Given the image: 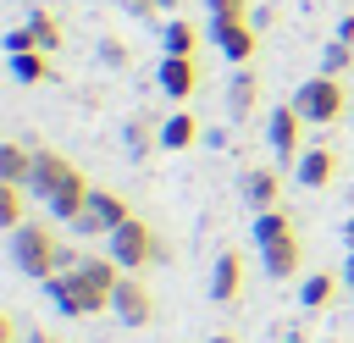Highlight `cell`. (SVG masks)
Returning <instances> with one entry per match:
<instances>
[{
    "label": "cell",
    "mask_w": 354,
    "mask_h": 343,
    "mask_svg": "<svg viewBox=\"0 0 354 343\" xmlns=\"http://www.w3.org/2000/svg\"><path fill=\"white\" fill-rule=\"evenodd\" d=\"M332 39H343V44H354V11H348V17H337V33H332Z\"/></svg>",
    "instance_id": "30"
},
{
    "label": "cell",
    "mask_w": 354,
    "mask_h": 343,
    "mask_svg": "<svg viewBox=\"0 0 354 343\" xmlns=\"http://www.w3.org/2000/svg\"><path fill=\"white\" fill-rule=\"evenodd\" d=\"M88 177L61 155V149H39V160H33V183H28V194L55 216V221H66L72 227V216L83 210V199H88Z\"/></svg>",
    "instance_id": "1"
},
{
    "label": "cell",
    "mask_w": 354,
    "mask_h": 343,
    "mask_svg": "<svg viewBox=\"0 0 354 343\" xmlns=\"http://www.w3.org/2000/svg\"><path fill=\"white\" fill-rule=\"evenodd\" d=\"M205 343H238V337H232V332H210Z\"/></svg>",
    "instance_id": "33"
},
{
    "label": "cell",
    "mask_w": 354,
    "mask_h": 343,
    "mask_svg": "<svg viewBox=\"0 0 354 343\" xmlns=\"http://www.w3.org/2000/svg\"><path fill=\"white\" fill-rule=\"evenodd\" d=\"M28 33H33V44H39V50H50V55L66 44V33H61V22H55L50 11H33V17H28Z\"/></svg>",
    "instance_id": "24"
},
{
    "label": "cell",
    "mask_w": 354,
    "mask_h": 343,
    "mask_svg": "<svg viewBox=\"0 0 354 343\" xmlns=\"http://www.w3.org/2000/svg\"><path fill=\"white\" fill-rule=\"evenodd\" d=\"M22 221H28V188L0 183V227H6V232H17Z\"/></svg>",
    "instance_id": "23"
},
{
    "label": "cell",
    "mask_w": 354,
    "mask_h": 343,
    "mask_svg": "<svg viewBox=\"0 0 354 343\" xmlns=\"http://www.w3.org/2000/svg\"><path fill=\"white\" fill-rule=\"evenodd\" d=\"M210 39H216V50H221L227 61H238V66H249L254 50H260V28H254V22H221V28H210Z\"/></svg>",
    "instance_id": "12"
},
{
    "label": "cell",
    "mask_w": 354,
    "mask_h": 343,
    "mask_svg": "<svg viewBox=\"0 0 354 343\" xmlns=\"http://www.w3.org/2000/svg\"><path fill=\"white\" fill-rule=\"evenodd\" d=\"M254 105H260V72H254V66H238L232 83H227V111H232L238 122H249Z\"/></svg>",
    "instance_id": "15"
},
{
    "label": "cell",
    "mask_w": 354,
    "mask_h": 343,
    "mask_svg": "<svg viewBox=\"0 0 354 343\" xmlns=\"http://www.w3.org/2000/svg\"><path fill=\"white\" fill-rule=\"evenodd\" d=\"M343 282H354V249H348V260H343Z\"/></svg>",
    "instance_id": "35"
},
{
    "label": "cell",
    "mask_w": 354,
    "mask_h": 343,
    "mask_svg": "<svg viewBox=\"0 0 354 343\" xmlns=\"http://www.w3.org/2000/svg\"><path fill=\"white\" fill-rule=\"evenodd\" d=\"M61 238L44 227V221H22L17 232H11V260H17V271L22 277H33V282H50L55 271H61Z\"/></svg>",
    "instance_id": "3"
},
{
    "label": "cell",
    "mask_w": 354,
    "mask_h": 343,
    "mask_svg": "<svg viewBox=\"0 0 354 343\" xmlns=\"http://www.w3.org/2000/svg\"><path fill=\"white\" fill-rule=\"evenodd\" d=\"M122 138H127V155H138V160H144V155H155V149H160V122H155V116H133Z\"/></svg>",
    "instance_id": "21"
},
{
    "label": "cell",
    "mask_w": 354,
    "mask_h": 343,
    "mask_svg": "<svg viewBox=\"0 0 354 343\" xmlns=\"http://www.w3.org/2000/svg\"><path fill=\"white\" fill-rule=\"evenodd\" d=\"M343 238H348V249H354V210H348V221H343Z\"/></svg>",
    "instance_id": "34"
},
{
    "label": "cell",
    "mask_w": 354,
    "mask_h": 343,
    "mask_svg": "<svg viewBox=\"0 0 354 343\" xmlns=\"http://www.w3.org/2000/svg\"><path fill=\"white\" fill-rule=\"evenodd\" d=\"M194 144H199V122L188 111H171L160 122V149H194Z\"/></svg>",
    "instance_id": "19"
},
{
    "label": "cell",
    "mask_w": 354,
    "mask_h": 343,
    "mask_svg": "<svg viewBox=\"0 0 354 343\" xmlns=\"http://www.w3.org/2000/svg\"><path fill=\"white\" fill-rule=\"evenodd\" d=\"M33 160H39V149H28V144H0V183H17V188H28L33 183Z\"/></svg>",
    "instance_id": "16"
},
{
    "label": "cell",
    "mask_w": 354,
    "mask_h": 343,
    "mask_svg": "<svg viewBox=\"0 0 354 343\" xmlns=\"http://www.w3.org/2000/svg\"><path fill=\"white\" fill-rule=\"evenodd\" d=\"M266 149L282 160V166H293L299 155H304V116H299V105L288 100V105H277L271 116H266Z\"/></svg>",
    "instance_id": "8"
},
{
    "label": "cell",
    "mask_w": 354,
    "mask_h": 343,
    "mask_svg": "<svg viewBox=\"0 0 354 343\" xmlns=\"http://www.w3.org/2000/svg\"><path fill=\"white\" fill-rule=\"evenodd\" d=\"M111 310L122 315V326H149V321H155V293H149V282H138V271H122Z\"/></svg>",
    "instance_id": "9"
},
{
    "label": "cell",
    "mask_w": 354,
    "mask_h": 343,
    "mask_svg": "<svg viewBox=\"0 0 354 343\" xmlns=\"http://www.w3.org/2000/svg\"><path fill=\"white\" fill-rule=\"evenodd\" d=\"M105 254L122 266V271H144V266H160V260H171V249L160 243V232L149 227V221H138V216H127L111 238H105Z\"/></svg>",
    "instance_id": "4"
},
{
    "label": "cell",
    "mask_w": 354,
    "mask_h": 343,
    "mask_svg": "<svg viewBox=\"0 0 354 343\" xmlns=\"http://www.w3.org/2000/svg\"><path fill=\"white\" fill-rule=\"evenodd\" d=\"M127 216H133V205H127L122 188H88L83 210L72 216V232H77V238H111Z\"/></svg>",
    "instance_id": "6"
},
{
    "label": "cell",
    "mask_w": 354,
    "mask_h": 343,
    "mask_svg": "<svg viewBox=\"0 0 354 343\" xmlns=\"http://www.w3.org/2000/svg\"><path fill=\"white\" fill-rule=\"evenodd\" d=\"M210 299H216V304H238V299H243V254H238V249H221V254H216Z\"/></svg>",
    "instance_id": "13"
},
{
    "label": "cell",
    "mask_w": 354,
    "mask_h": 343,
    "mask_svg": "<svg viewBox=\"0 0 354 343\" xmlns=\"http://www.w3.org/2000/svg\"><path fill=\"white\" fill-rule=\"evenodd\" d=\"M0 343H17V315H0Z\"/></svg>",
    "instance_id": "31"
},
{
    "label": "cell",
    "mask_w": 354,
    "mask_h": 343,
    "mask_svg": "<svg viewBox=\"0 0 354 343\" xmlns=\"http://www.w3.org/2000/svg\"><path fill=\"white\" fill-rule=\"evenodd\" d=\"M254 243H260V266H266V277H277V282L299 277L304 249H299V227H293V216H288L282 205L254 216Z\"/></svg>",
    "instance_id": "2"
},
{
    "label": "cell",
    "mask_w": 354,
    "mask_h": 343,
    "mask_svg": "<svg viewBox=\"0 0 354 343\" xmlns=\"http://www.w3.org/2000/svg\"><path fill=\"white\" fill-rule=\"evenodd\" d=\"M22 50H39V44H33V33H28V22L6 33V55H22Z\"/></svg>",
    "instance_id": "28"
},
{
    "label": "cell",
    "mask_w": 354,
    "mask_h": 343,
    "mask_svg": "<svg viewBox=\"0 0 354 343\" xmlns=\"http://www.w3.org/2000/svg\"><path fill=\"white\" fill-rule=\"evenodd\" d=\"M100 61H105V66H116V72H122V66H127V44H122V39H116V33H105V39H100Z\"/></svg>",
    "instance_id": "27"
},
{
    "label": "cell",
    "mask_w": 354,
    "mask_h": 343,
    "mask_svg": "<svg viewBox=\"0 0 354 343\" xmlns=\"http://www.w3.org/2000/svg\"><path fill=\"white\" fill-rule=\"evenodd\" d=\"M288 343H304V332H288Z\"/></svg>",
    "instance_id": "37"
},
{
    "label": "cell",
    "mask_w": 354,
    "mask_h": 343,
    "mask_svg": "<svg viewBox=\"0 0 354 343\" xmlns=\"http://www.w3.org/2000/svg\"><path fill=\"white\" fill-rule=\"evenodd\" d=\"M160 11H177V0H160Z\"/></svg>",
    "instance_id": "36"
},
{
    "label": "cell",
    "mask_w": 354,
    "mask_h": 343,
    "mask_svg": "<svg viewBox=\"0 0 354 343\" xmlns=\"http://www.w3.org/2000/svg\"><path fill=\"white\" fill-rule=\"evenodd\" d=\"M337 288H343L337 271H310V282H299V304H304V310H326V304L337 299Z\"/></svg>",
    "instance_id": "17"
},
{
    "label": "cell",
    "mask_w": 354,
    "mask_h": 343,
    "mask_svg": "<svg viewBox=\"0 0 354 343\" xmlns=\"http://www.w3.org/2000/svg\"><path fill=\"white\" fill-rule=\"evenodd\" d=\"M122 6H127L133 22H155V17H160V0H122Z\"/></svg>",
    "instance_id": "29"
},
{
    "label": "cell",
    "mask_w": 354,
    "mask_h": 343,
    "mask_svg": "<svg viewBox=\"0 0 354 343\" xmlns=\"http://www.w3.org/2000/svg\"><path fill=\"white\" fill-rule=\"evenodd\" d=\"M293 177H299L304 188H326V183L337 177V149H332V144H310V149L293 160Z\"/></svg>",
    "instance_id": "14"
},
{
    "label": "cell",
    "mask_w": 354,
    "mask_h": 343,
    "mask_svg": "<svg viewBox=\"0 0 354 343\" xmlns=\"http://www.w3.org/2000/svg\"><path fill=\"white\" fill-rule=\"evenodd\" d=\"M11 77H17V83H50V77H55L50 50H22V55H11Z\"/></svg>",
    "instance_id": "20"
},
{
    "label": "cell",
    "mask_w": 354,
    "mask_h": 343,
    "mask_svg": "<svg viewBox=\"0 0 354 343\" xmlns=\"http://www.w3.org/2000/svg\"><path fill=\"white\" fill-rule=\"evenodd\" d=\"M28 343H55V332H28Z\"/></svg>",
    "instance_id": "32"
},
{
    "label": "cell",
    "mask_w": 354,
    "mask_h": 343,
    "mask_svg": "<svg viewBox=\"0 0 354 343\" xmlns=\"http://www.w3.org/2000/svg\"><path fill=\"white\" fill-rule=\"evenodd\" d=\"M321 343H343V337H321Z\"/></svg>",
    "instance_id": "38"
},
{
    "label": "cell",
    "mask_w": 354,
    "mask_h": 343,
    "mask_svg": "<svg viewBox=\"0 0 354 343\" xmlns=\"http://www.w3.org/2000/svg\"><path fill=\"white\" fill-rule=\"evenodd\" d=\"M205 11H210V28H221V22H249V17H254L249 0H205Z\"/></svg>",
    "instance_id": "25"
},
{
    "label": "cell",
    "mask_w": 354,
    "mask_h": 343,
    "mask_svg": "<svg viewBox=\"0 0 354 343\" xmlns=\"http://www.w3.org/2000/svg\"><path fill=\"white\" fill-rule=\"evenodd\" d=\"M238 194H243V205H249L254 216H260V210H277V205H282V172H277V166H243Z\"/></svg>",
    "instance_id": "10"
},
{
    "label": "cell",
    "mask_w": 354,
    "mask_h": 343,
    "mask_svg": "<svg viewBox=\"0 0 354 343\" xmlns=\"http://www.w3.org/2000/svg\"><path fill=\"white\" fill-rule=\"evenodd\" d=\"M155 83H160V94H166L171 105H183V100L199 89V61H194V55H166L160 72H155Z\"/></svg>",
    "instance_id": "11"
},
{
    "label": "cell",
    "mask_w": 354,
    "mask_h": 343,
    "mask_svg": "<svg viewBox=\"0 0 354 343\" xmlns=\"http://www.w3.org/2000/svg\"><path fill=\"white\" fill-rule=\"evenodd\" d=\"M160 44H166V55H194L199 50V28L188 17H166L160 22Z\"/></svg>",
    "instance_id": "18"
},
{
    "label": "cell",
    "mask_w": 354,
    "mask_h": 343,
    "mask_svg": "<svg viewBox=\"0 0 354 343\" xmlns=\"http://www.w3.org/2000/svg\"><path fill=\"white\" fill-rule=\"evenodd\" d=\"M354 66V44H343V39H332L326 50H321V72H332V77H343Z\"/></svg>",
    "instance_id": "26"
},
{
    "label": "cell",
    "mask_w": 354,
    "mask_h": 343,
    "mask_svg": "<svg viewBox=\"0 0 354 343\" xmlns=\"http://www.w3.org/2000/svg\"><path fill=\"white\" fill-rule=\"evenodd\" d=\"M72 282H77V293H83V310L100 315V310H111V299H116L122 266H116L111 254H83V260L72 266Z\"/></svg>",
    "instance_id": "7"
},
{
    "label": "cell",
    "mask_w": 354,
    "mask_h": 343,
    "mask_svg": "<svg viewBox=\"0 0 354 343\" xmlns=\"http://www.w3.org/2000/svg\"><path fill=\"white\" fill-rule=\"evenodd\" d=\"M293 105H299V116H304L310 127H332V122H337L354 100H348V89H343L332 72H321V77H304V83H299Z\"/></svg>",
    "instance_id": "5"
},
{
    "label": "cell",
    "mask_w": 354,
    "mask_h": 343,
    "mask_svg": "<svg viewBox=\"0 0 354 343\" xmlns=\"http://www.w3.org/2000/svg\"><path fill=\"white\" fill-rule=\"evenodd\" d=\"M44 293H50V304H55L61 315H88V310H83V293H77V282H72V271H55V277L44 282Z\"/></svg>",
    "instance_id": "22"
}]
</instances>
